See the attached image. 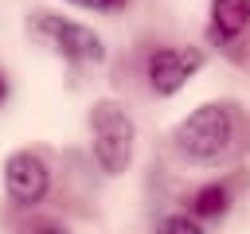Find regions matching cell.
I'll return each instance as SVG.
<instances>
[{"instance_id":"2","label":"cell","mask_w":250,"mask_h":234,"mask_svg":"<svg viewBox=\"0 0 250 234\" xmlns=\"http://www.w3.org/2000/svg\"><path fill=\"white\" fill-rule=\"evenodd\" d=\"M90 148H94V160L105 176H121L133 164L137 125L121 101L102 98L90 105Z\"/></svg>"},{"instance_id":"10","label":"cell","mask_w":250,"mask_h":234,"mask_svg":"<svg viewBox=\"0 0 250 234\" xmlns=\"http://www.w3.org/2000/svg\"><path fill=\"white\" fill-rule=\"evenodd\" d=\"M78 8H90V12H109V8H121L125 0H70Z\"/></svg>"},{"instance_id":"3","label":"cell","mask_w":250,"mask_h":234,"mask_svg":"<svg viewBox=\"0 0 250 234\" xmlns=\"http://www.w3.org/2000/svg\"><path fill=\"white\" fill-rule=\"evenodd\" d=\"M31 31L43 35L70 62H102L105 58L102 35L94 27H86V23H78V20H66V16H55V12H35L31 16Z\"/></svg>"},{"instance_id":"1","label":"cell","mask_w":250,"mask_h":234,"mask_svg":"<svg viewBox=\"0 0 250 234\" xmlns=\"http://www.w3.org/2000/svg\"><path fill=\"white\" fill-rule=\"evenodd\" d=\"M172 140H176V152L188 156L191 164H215L238 140V113L230 101H207L176 125Z\"/></svg>"},{"instance_id":"6","label":"cell","mask_w":250,"mask_h":234,"mask_svg":"<svg viewBox=\"0 0 250 234\" xmlns=\"http://www.w3.org/2000/svg\"><path fill=\"white\" fill-rule=\"evenodd\" d=\"M250 27V0H211V27L215 43H230Z\"/></svg>"},{"instance_id":"9","label":"cell","mask_w":250,"mask_h":234,"mask_svg":"<svg viewBox=\"0 0 250 234\" xmlns=\"http://www.w3.org/2000/svg\"><path fill=\"white\" fill-rule=\"evenodd\" d=\"M20 234H70L62 222H55V218H35V222H27Z\"/></svg>"},{"instance_id":"11","label":"cell","mask_w":250,"mask_h":234,"mask_svg":"<svg viewBox=\"0 0 250 234\" xmlns=\"http://www.w3.org/2000/svg\"><path fill=\"white\" fill-rule=\"evenodd\" d=\"M4 94H8V86H4V78H0V101H4Z\"/></svg>"},{"instance_id":"4","label":"cell","mask_w":250,"mask_h":234,"mask_svg":"<svg viewBox=\"0 0 250 234\" xmlns=\"http://www.w3.org/2000/svg\"><path fill=\"white\" fill-rule=\"evenodd\" d=\"M199 66H203V55L195 47H156L145 62V78L156 98H172L188 86V78Z\"/></svg>"},{"instance_id":"7","label":"cell","mask_w":250,"mask_h":234,"mask_svg":"<svg viewBox=\"0 0 250 234\" xmlns=\"http://www.w3.org/2000/svg\"><path fill=\"white\" fill-rule=\"evenodd\" d=\"M230 203H234V187L230 183H203V187L191 191L188 214H195V218H223L230 211Z\"/></svg>"},{"instance_id":"8","label":"cell","mask_w":250,"mask_h":234,"mask_svg":"<svg viewBox=\"0 0 250 234\" xmlns=\"http://www.w3.org/2000/svg\"><path fill=\"white\" fill-rule=\"evenodd\" d=\"M156 234H207L203 226H199V218L195 214H164L160 222H156Z\"/></svg>"},{"instance_id":"5","label":"cell","mask_w":250,"mask_h":234,"mask_svg":"<svg viewBox=\"0 0 250 234\" xmlns=\"http://www.w3.org/2000/svg\"><path fill=\"white\" fill-rule=\"evenodd\" d=\"M51 187V168L43 164L39 152L31 148H20L4 160V191L12 195V203L20 207H35Z\"/></svg>"}]
</instances>
